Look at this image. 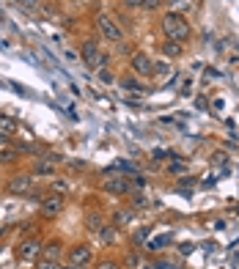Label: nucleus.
Returning <instances> with one entry per match:
<instances>
[{
	"instance_id": "17",
	"label": "nucleus",
	"mask_w": 239,
	"mask_h": 269,
	"mask_svg": "<svg viewBox=\"0 0 239 269\" xmlns=\"http://www.w3.org/2000/svg\"><path fill=\"white\" fill-rule=\"evenodd\" d=\"M121 88H124V91H132V93H143V85L138 83V80H121Z\"/></svg>"
},
{
	"instance_id": "20",
	"label": "nucleus",
	"mask_w": 239,
	"mask_h": 269,
	"mask_svg": "<svg viewBox=\"0 0 239 269\" xmlns=\"http://www.w3.org/2000/svg\"><path fill=\"white\" fill-rule=\"evenodd\" d=\"M19 6H22L25 11H36L39 9V0H19Z\"/></svg>"
},
{
	"instance_id": "7",
	"label": "nucleus",
	"mask_w": 239,
	"mask_h": 269,
	"mask_svg": "<svg viewBox=\"0 0 239 269\" xmlns=\"http://www.w3.org/2000/svg\"><path fill=\"white\" fill-rule=\"evenodd\" d=\"M129 179L127 176H110V179H105V190L107 192H113V195H124L129 192Z\"/></svg>"
},
{
	"instance_id": "30",
	"label": "nucleus",
	"mask_w": 239,
	"mask_h": 269,
	"mask_svg": "<svg viewBox=\"0 0 239 269\" xmlns=\"http://www.w3.org/2000/svg\"><path fill=\"white\" fill-rule=\"evenodd\" d=\"M146 269H157V266H146Z\"/></svg>"
},
{
	"instance_id": "6",
	"label": "nucleus",
	"mask_w": 239,
	"mask_h": 269,
	"mask_svg": "<svg viewBox=\"0 0 239 269\" xmlns=\"http://www.w3.org/2000/svg\"><path fill=\"white\" fill-rule=\"evenodd\" d=\"M64 212V198L61 195H50V198L42 200V214L44 217H55V214Z\"/></svg>"
},
{
	"instance_id": "23",
	"label": "nucleus",
	"mask_w": 239,
	"mask_h": 269,
	"mask_svg": "<svg viewBox=\"0 0 239 269\" xmlns=\"http://www.w3.org/2000/svg\"><path fill=\"white\" fill-rule=\"evenodd\" d=\"M99 80H102V83H107V85H110L115 77H113V72H105V69H99Z\"/></svg>"
},
{
	"instance_id": "24",
	"label": "nucleus",
	"mask_w": 239,
	"mask_h": 269,
	"mask_svg": "<svg viewBox=\"0 0 239 269\" xmlns=\"http://www.w3.org/2000/svg\"><path fill=\"white\" fill-rule=\"evenodd\" d=\"M184 171H187L184 162H170V173H184Z\"/></svg>"
},
{
	"instance_id": "9",
	"label": "nucleus",
	"mask_w": 239,
	"mask_h": 269,
	"mask_svg": "<svg viewBox=\"0 0 239 269\" xmlns=\"http://www.w3.org/2000/svg\"><path fill=\"white\" fill-rule=\"evenodd\" d=\"M88 261H91V250H88L85 245H74L72 250H69V264H74V266H85Z\"/></svg>"
},
{
	"instance_id": "16",
	"label": "nucleus",
	"mask_w": 239,
	"mask_h": 269,
	"mask_svg": "<svg viewBox=\"0 0 239 269\" xmlns=\"http://www.w3.org/2000/svg\"><path fill=\"white\" fill-rule=\"evenodd\" d=\"M148 237H152V231H148V228H140V231L132 237V242H135V245H140V247H146L148 245Z\"/></svg>"
},
{
	"instance_id": "22",
	"label": "nucleus",
	"mask_w": 239,
	"mask_h": 269,
	"mask_svg": "<svg viewBox=\"0 0 239 269\" xmlns=\"http://www.w3.org/2000/svg\"><path fill=\"white\" fill-rule=\"evenodd\" d=\"M36 269H61V264H58V261H47V258H42V264H39Z\"/></svg>"
},
{
	"instance_id": "14",
	"label": "nucleus",
	"mask_w": 239,
	"mask_h": 269,
	"mask_svg": "<svg viewBox=\"0 0 239 269\" xmlns=\"http://www.w3.org/2000/svg\"><path fill=\"white\" fill-rule=\"evenodd\" d=\"M162 52H165V55L179 58V55H182V44H179V42H170V39H168V42L162 44Z\"/></svg>"
},
{
	"instance_id": "11",
	"label": "nucleus",
	"mask_w": 239,
	"mask_h": 269,
	"mask_svg": "<svg viewBox=\"0 0 239 269\" xmlns=\"http://www.w3.org/2000/svg\"><path fill=\"white\" fill-rule=\"evenodd\" d=\"M132 220H135V212L132 209H118V212L113 214V223L115 225H129Z\"/></svg>"
},
{
	"instance_id": "21",
	"label": "nucleus",
	"mask_w": 239,
	"mask_h": 269,
	"mask_svg": "<svg viewBox=\"0 0 239 269\" xmlns=\"http://www.w3.org/2000/svg\"><path fill=\"white\" fill-rule=\"evenodd\" d=\"M127 9H146V0H124Z\"/></svg>"
},
{
	"instance_id": "13",
	"label": "nucleus",
	"mask_w": 239,
	"mask_h": 269,
	"mask_svg": "<svg viewBox=\"0 0 239 269\" xmlns=\"http://www.w3.org/2000/svg\"><path fill=\"white\" fill-rule=\"evenodd\" d=\"M33 173H36V176H52V173H55V165L47 162V159H39V162L33 165Z\"/></svg>"
},
{
	"instance_id": "29",
	"label": "nucleus",
	"mask_w": 239,
	"mask_h": 269,
	"mask_svg": "<svg viewBox=\"0 0 239 269\" xmlns=\"http://www.w3.org/2000/svg\"><path fill=\"white\" fill-rule=\"evenodd\" d=\"M61 269H83V266H74V264H69V266H61Z\"/></svg>"
},
{
	"instance_id": "4",
	"label": "nucleus",
	"mask_w": 239,
	"mask_h": 269,
	"mask_svg": "<svg viewBox=\"0 0 239 269\" xmlns=\"http://www.w3.org/2000/svg\"><path fill=\"white\" fill-rule=\"evenodd\" d=\"M132 72L138 77H152L154 75V66H152V58L146 52H135L132 55Z\"/></svg>"
},
{
	"instance_id": "25",
	"label": "nucleus",
	"mask_w": 239,
	"mask_h": 269,
	"mask_svg": "<svg viewBox=\"0 0 239 269\" xmlns=\"http://www.w3.org/2000/svg\"><path fill=\"white\" fill-rule=\"evenodd\" d=\"M52 190H55V192H66V190H69V184H66V181H52Z\"/></svg>"
},
{
	"instance_id": "15",
	"label": "nucleus",
	"mask_w": 239,
	"mask_h": 269,
	"mask_svg": "<svg viewBox=\"0 0 239 269\" xmlns=\"http://www.w3.org/2000/svg\"><path fill=\"white\" fill-rule=\"evenodd\" d=\"M99 239L107 242V245H113V242L118 239V233H115V228H107L105 225V228H99Z\"/></svg>"
},
{
	"instance_id": "27",
	"label": "nucleus",
	"mask_w": 239,
	"mask_h": 269,
	"mask_svg": "<svg viewBox=\"0 0 239 269\" xmlns=\"http://www.w3.org/2000/svg\"><path fill=\"white\" fill-rule=\"evenodd\" d=\"M157 269H179L173 264V261H160V264H157Z\"/></svg>"
},
{
	"instance_id": "28",
	"label": "nucleus",
	"mask_w": 239,
	"mask_h": 269,
	"mask_svg": "<svg viewBox=\"0 0 239 269\" xmlns=\"http://www.w3.org/2000/svg\"><path fill=\"white\" fill-rule=\"evenodd\" d=\"M97 269H118V266H115L113 261H102V264H99Z\"/></svg>"
},
{
	"instance_id": "1",
	"label": "nucleus",
	"mask_w": 239,
	"mask_h": 269,
	"mask_svg": "<svg viewBox=\"0 0 239 269\" xmlns=\"http://www.w3.org/2000/svg\"><path fill=\"white\" fill-rule=\"evenodd\" d=\"M162 33L170 39V42H187L190 39V25H187V19H184L182 14H165L162 17Z\"/></svg>"
},
{
	"instance_id": "19",
	"label": "nucleus",
	"mask_w": 239,
	"mask_h": 269,
	"mask_svg": "<svg viewBox=\"0 0 239 269\" xmlns=\"http://www.w3.org/2000/svg\"><path fill=\"white\" fill-rule=\"evenodd\" d=\"M17 154H19L17 149H3V151H0V162H3V165H6V162H14Z\"/></svg>"
},
{
	"instance_id": "12",
	"label": "nucleus",
	"mask_w": 239,
	"mask_h": 269,
	"mask_svg": "<svg viewBox=\"0 0 239 269\" xmlns=\"http://www.w3.org/2000/svg\"><path fill=\"white\" fill-rule=\"evenodd\" d=\"M17 129V121L11 116H0V134H6V138H11Z\"/></svg>"
},
{
	"instance_id": "3",
	"label": "nucleus",
	"mask_w": 239,
	"mask_h": 269,
	"mask_svg": "<svg viewBox=\"0 0 239 269\" xmlns=\"http://www.w3.org/2000/svg\"><path fill=\"white\" fill-rule=\"evenodd\" d=\"M97 28H99V33L107 39V42H121V39H124V33H121V28L113 22L110 17H105V14H102V17H97Z\"/></svg>"
},
{
	"instance_id": "8",
	"label": "nucleus",
	"mask_w": 239,
	"mask_h": 269,
	"mask_svg": "<svg viewBox=\"0 0 239 269\" xmlns=\"http://www.w3.org/2000/svg\"><path fill=\"white\" fill-rule=\"evenodd\" d=\"M39 253H42V242L39 239H25L22 245H19V258L22 261H33Z\"/></svg>"
},
{
	"instance_id": "5",
	"label": "nucleus",
	"mask_w": 239,
	"mask_h": 269,
	"mask_svg": "<svg viewBox=\"0 0 239 269\" xmlns=\"http://www.w3.org/2000/svg\"><path fill=\"white\" fill-rule=\"evenodd\" d=\"M31 184H33V179L28 173H17V176L9 179V192L11 195H25V192H31Z\"/></svg>"
},
{
	"instance_id": "18",
	"label": "nucleus",
	"mask_w": 239,
	"mask_h": 269,
	"mask_svg": "<svg viewBox=\"0 0 239 269\" xmlns=\"http://www.w3.org/2000/svg\"><path fill=\"white\" fill-rule=\"evenodd\" d=\"M168 242H170V233H165V237H160V239H152V242L146 245V250H162Z\"/></svg>"
},
{
	"instance_id": "10",
	"label": "nucleus",
	"mask_w": 239,
	"mask_h": 269,
	"mask_svg": "<svg viewBox=\"0 0 239 269\" xmlns=\"http://www.w3.org/2000/svg\"><path fill=\"white\" fill-rule=\"evenodd\" d=\"M61 255H64L61 242H47V245L42 247V258H47V261H61Z\"/></svg>"
},
{
	"instance_id": "26",
	"label": "nucleus",
	"mask_w": 239,
	"mask_h": 269,
	"mask_svg": "<svg viewBox=\"0 0 239 269\" xmlns=\"http://www.w3.org/2000/svg\"><path fill=\"white\" fill-rule=\"evenodd\" d=\"M127 264H129V266H132V269H138V264H140V258H138V255H135V253H132V255H127Z\"/></svg>"
},
{
	"instance_id": "2",
	"label": "nucleus",
	"mask_w": 239,
	"mask_h": 269,
	"mask_svg": "<svg viewBox=\"0 0 239 269\" xmlns=\"http://www.w3.org/2000/svg\"><path fill=\"white\" fill-rule=\"evenodd\" d=\"M80 55H83V60H85L88 66H91V69H102V66L107 63V58L102 55L99 47L94 44V42H85V44H83V50H80Z\"/></svg>"
}]
</instances>
